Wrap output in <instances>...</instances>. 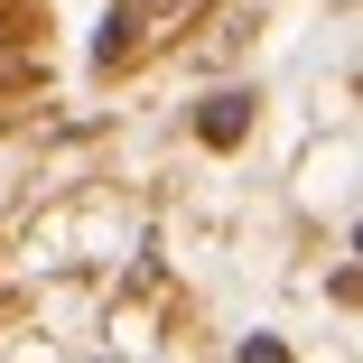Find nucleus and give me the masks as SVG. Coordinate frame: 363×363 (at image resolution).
<instances>
[{
    "mask_svg": "<svg viewBox=\"0 0 363 363\" xmlns=\"http://www.w3.org/2000/svg\"><path fill=\"white\" fill-rule=\"evenodd\" d=\"M196 130H205V140H214V150H233V140H242V130H252V94H214V103H205V112H196Z\"/></svg>",
    "mask_w": 363,
    "mask_h": 363,
    "instance_id": "nucleus-1",
    "label": "nucleus"
},
{
    "mask_svg": "<svg viewBox=\"0 0 363 363\" xmlns=\"http://www.w3.org/2000/svg\"><path fill=\"white\" fill-rule=\"evenodd\" d=\"M121 56H130V10H112L103 38H94V65H121Z\"/></svg>",
    "mask_w": 363,
    "mask_h": 363,
    "instance_id": "nucleus-2",
    "label": "nucleus"
}]
</instances>
